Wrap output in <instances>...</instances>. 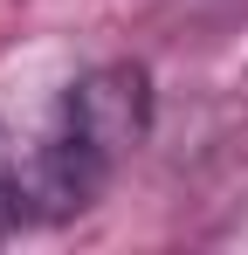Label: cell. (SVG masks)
Segmentation results:
<instances>
[{
	"instance_id": "6da1fadb",
	"label": "cell",
	"mask_w": 248,
	"mask_h": 255,
	"mask_svg": "<svg viewBox=\"0 0 248 255\" xmlns=\"http://www.w3.org/2000/svg\"><path fill=\"white\" fill-rule=\"evenodd\" d=\"M145 125H152V83L138 62H111V69H90L83 83H69L62 97V118H55V145L62 159L76 166V179L97 193L118 159H131L145 145Z\"/></svg>"
},
{
	"instance_id": "7a4b0ae2",
	"label": "cell",
	"mask_w": 248,
	"mask_h": 255,
	"mask_svg": "<svg viewBox=\"0 0 248 255\" xmlns=\"http://www.w3.org/2000/svg\"><path fill=\"white\" fill-rule=\"evenodd\" d=\"M7 221H14V207H7V186H0V228H7Z\"/></svg>"
}]
</instances>
